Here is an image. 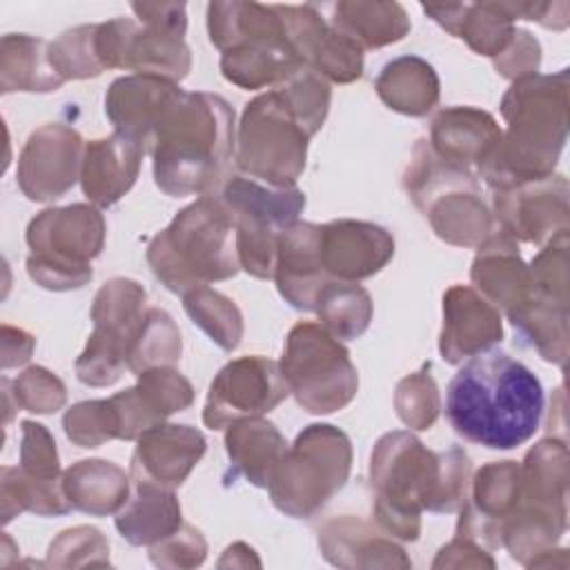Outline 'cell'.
I'll use <instances>...</instances> for the list:
<instances>
[{"mask_svg":"<svg viewBox=\"0 0 570 570\" xmlns=\"http://www.w3.org/2000/svg\"><path fill=\"white\" fill-rule=\"evenodd\" d=\"M205 552H207V546L200 532L191 525H180L174 534L154 543L149 550V557L154 563H158L163 557L171 554V559H167L165 566H176V561L178 566H198L205 559Z\"/></svg>","mask_w":570,"mask_h":570,"instance_id":"45","label":"cell"},{"mask_svg":"<svg viewBox=\"0 0 570 570\" xmlns=\"http://www.w3.org/2000/svg\"><path fill=\"white\" fill-rule=\"evenodd\" d=\"M207 450L203 432L191 425H156L138 436L129 476L134 483L178 488Z\"/></svg>","mask_w":570,"mask_h":570,"instance_id":"21","label":"cell"},{"mask_svg":"<svg viewBox=\"0 0 570 570\" xmlns=\"http://www.w3.org/2000/svg\"><path fill=\"white\" fill-rule=\"evenodd\" d=\"M142 156L145 149L120 134L89 140L80 169L85 196L98 207L118 203L136 183Z\"/></svg>","mask_w":570,"mask_h":570,"instance_id":"26","label":"cell"},{"mask_svg":"<svg viewBox=\"0 0 570 570\" xmlns=\"http://www.w3.org/2000/svg\"><path fill=\"white\" fill-rule=\"evenodd\" d=\"M503 336L499 309L472 287L454 285L443 296L439 350L448 363H461L490 350Z\"/></svg>","mask_w":570,"mask_h":570,"instance_id":"23","label":"cell"},{"mask_svg":"<svg viewBox=\"0 0 570 570\" xmlns=\"http://www.w3.org/2000/svg\"><path fill=\"white\" fill-rule=\"evenodd\" d=\"M183 31L116 18L96 24V56L102 69H134L147 76L183 80L189 73L191 56Z\"/></svg>","mask_w":570,"mask_h":570,"instance_id":"14","label":"cell"},{"mask_svg":"<svg viewBox=\"0 0 570 570\" xmlns=\"http://www.w3.org/2000/svg\"><path fill=\"white\" fill-rule=\"evenodd\" d=\"M185 312L218 347L234 350L243 336V316L232 298L205 287L183 294Z\"/></svg>","mask_w":570,"mask_h":570,"instance_id":"37","label":"cell"},{"mask_svg":"<svg viewBox=\"0 0 570 570\" xmlns=\"http://www.w3.org/2000/svg\"><path fill=\"white\" fill-rule=\"evenodd\" d=\"M131 9L145 24H160L178 31L187 29V13L183 2H134Z\"/></svg>","mask_w":570,"mask_h":570,"instance_id":"47","label":"cell"},{"mask_svg":"<svg viewBox=\"0 0 570 570\" xmlns=\"http://www.w3.org/2000/svg\"><path fill=\"white\" fill-rule=\"evenodd\" d=\"M499 140L501 129L494 118L474 107H448L432 120V154L465 171H472V167L481 171Z\"/></svg>","mask_w":570,"mask_h":570,"instance_id":"24","label":"cell"},{"mask_svg":"<svg viewBox=\"0 0 570 570\" xmlns=\"http://www.w3.org/2000/svg\"><path fill=\"white\" fill-rule=\"evenodd\" d=\"M278 365L289 394L312 414L336 412L356 396L358 374L350 352L321 323L294 325Z\"/></svg>","mask_w":570,"mask_h":570,"instance_id":"12","label":"cell"},{"mask_svg":"<svg viewBox=\"0 0 570 570\" xmlns=\"http://www.w3.org/2000/svg\"><path fill=\"white\" fill-rule=\"evenodd\" d=\"M134 485V497L116 514V528L134 546H154L180 528V503L169 488Z\"/></svg>","mask_w":570,"mask_h":570,"instance_id":"29","label":"cell"},{"mask_svg":"<svg viewBox=\"0 0 570 570\" xmlns=\"http://www.w3.org/2000/svg\"><path fill=\"white\" fill-rule=\"evenodd\" d=\"M49 60L62 80L100 76L105 69L96 56V24L67 29L49 45Z\"/></svg>","mask_w":570,"mask_h":570,"instance_id":"40","label":"cell"},{"mask_svg":"<svg viewBox=\"0 0 570 570\" xmlns=\"http://www.w3.org/2000/svg\"><path fill=\"white\" fill-rule=\"evenodd\" d=\"M232 479L245 476L256 488H267L274 470L287 452L283 434L258 416L234 421L225 434Z\"/></svg>","mask_w":570,"mask_h":570,"instance_id":"28","label":"cell"},{"mask_svg":"<svg viewBox=\"0 0 570 570\" xmlns=\"http://www.w3.org/2000/svg\"><path fill=\"white\" fill-rule=\"evenodd\" d=\"M22 445H20V468L36 479L56 481L60 476V461L56 441L45 430V425L33 421H22Z\"/></svg>","mask_w":570,"mask_h":570,"instance_id":"44","label":"cell"},{"mask_svg":"<svg viewBox=\"0 0 570 570\" xmlns=\"http://www.w3.org/2000/svg\"><path fill=\"white\" fill-rule=\"evenodd\" d=\"M318 546L325 559L334 566H338L345 554L356 552L358 557L354 566H410L403 557V548L372 532L367 523L354 517L327 521L323 530H318Z\"/></svg>","mask_w":570,"mask_h":570,"instance_id":"34","label":"cell"},{"mask_svg":"<svg viewBox=\"0 0 570 570\" xmlns=\"http://www.w3.org/2000/svg\"><path fill=\"white\" fill-rule=\"evenodd\" d=\"M85 145L76 129L51 122L36 129L18 158V185L29 200H56L80 178Z\"/></svg>","mask_w":570,"mask_h":570,"instance_id":"17","label":"cell"},{"mask_svg":"<svg viewBox=\"0 0 570 570\" xmlns=\"http://www.w3.org/2000/svg\"><path fill=\"white\" fill-rule=\"evenodd\" d=\"M370 479L376 521L399 539L414 541L421 510L454 512L465 503L470 459L461 448L436 454L410 432H390L372 450Z\"/></svg>","mask_w":570,"mask_h":570,"instance_id":"2","label":"cell"},{"mask_svg":"<svg viewBox=\"0 0 570 570\" xmlns=\"http://www.w3.org/2000/svg\"><path fill=\"white\" fill-rule=\"evenodd\" d=\"M445 31L463 38L476 53L497 58L505 51L514 36L512 2H483V4H423Z\"/></svg>","mask_w":570,"mask_h":570,"instance_id":"27","label":"cell"},{"mask_svg":"<svg viewBox=\"0 0 570 570\" xmlns=\"http://www.w3.org/2000/svg\"><path fill=\"white\" fill-rule=\"evenodd\" d=\"M381 100L405 116H425L439 100V78L425 60L403 56L387 62L376 80Z\"/></svg>","mask_w":570,"mask_h":570,"instance_id":"33","label":"cell"},{"mask_svg":"<svg viewBox=\"0 0 570 570\" xmlns=\"http://www.w3.org/2000/svg\"><path fill=\"white\" fill-rule=\"evenodd\" d=\"M405 187L443 240L479 247L494 232L472 171L436 158L428 140H419L414 147V163L407 167Z\"/></svg>","mask_w":570,"mask_h":570,"instance_id":"11","label":"cell"},{"mask_svg":"<svg viewBox=\"0 0 570 570\" xmlns=\"http://www.w3.org/2000/svg\"><path fill=\"white\" fill-rule=\"evenodd\" d=\"M568 73L514 80L501 100L508 122L481 176L492 189L552 176L568 131Z\"/></svg>","mask_w":570,"mask_h":570,"instance_id":"4","label":"cell"},{"mask_svg":"<svg viewBox=\"0 0 570 570\" xmlns=\"http://www.w3.org/2000/svg\"><path fill=\"white\" fill-rule=\"evenodd\" d=\"M33 350V336L16 330L11 325H2V367L20 365L31 356Z\"/></svg>","mask_w":570,"mask_h":570,"instance_id":"48","label":"cell"},{"mask_svg":"<svg viewBox=\"0 0 570 570\" xmlns=\"http://www.w3.org/2000/svg\"><path fill=\"white\" fill-rule=\"evenodd\" d=\"M330 9L332 27L363 51L399 42L410 31V18L399 2H336Z\"/></svg>","mask_w":570,"mask_h":570,"instance_id":"32","label":"cell"},{"mask_svg":"<svg viewBox=\"0 0 570 570\" xmlns=\"http://www.w3.org/2000/svg\"><path fill=\"white\" fill-rule=\"evenodd\" d=\"M517 240L503 229L492 232L472 263V283L497 309L512 314L532 294L530 267L517 252Z\"/></svg>","mask_w":570,"mask_h":570,"instance_id":"25","label":"cell"},{"mask_svg":"<svg viewBox=\"0 0 570 570\" xmlns=\"http://www.w3.org/2000/svg\"><path fill=\"white\" fill-rule=\"evenodd\" d=\"M136 376V394L156 425H160L169 414L189 407L194 401L191 383L169 365L149 367Z\"/></svg>","mask_w":570,"mask_h":570,"instance_id":"39","label":"cell"},{"mask_svg":"<svg viewBox=\"0 0 570 570\" xmlns=\"http://www.w3.org/2000/svg\"><path fill=\"white\" fill-rule=\"evenodd\" d=\"M62 490L71 508L94 517L118 512L129 499V479L111 461H78L62 474Z\"/></svg>","mask_w":570,"mask_h":570,"instance_id":"30","label":"cell"},{"mask_svg":"<svg viewBox=\"0 0 570 570\" xmlns=\"http://www.w3.org/2000/svg\"><path fill=\"white\" fill-rule=\"evenodd\" d=\"M314 134L281 85L256 96L247 102L236 134L234 151L240 174L272 187H296L305 169L307 140Z\"/></svg>","mask_w":570,"mask_h":570,"instance_id":"7","label":"cell"},{"mask_svg":"<svg viewBox=\"0 0 570 570\" xmlns=\"http://www.w3.org/2000/svg\"><path fill=\"white\" fill-rule=\"evenodd\" d=\"M499 229L514 240L541 243L568 229V183L546 176L494 189Z\"/></svg>","mask_w":570,"mask_h":570,"instance_id":"18","label":"cell"},{"mask_svg":"<svg viewBox=\"0 0 570 570\" xmlns=\"http://www.w3.org/2000/svg\"><path fill=\"white\" fill-rule=\"evenodd\" d=\"M65 434L80 448H98L118 439V419L109 399L82 401L67 410L62 419Z\"/></svg>","mask_w":570,"mask_h":570,"instance_id":"41","label":"cell"},{"mask_svg":"<svg viewBox=\"0 0 570 570\" xmlns=\"http://www.w3.org/2000/svg\"><path fill=\"white\" fill-rule=\"evenodd\" d=\"M285 36L303 65L332 82H352L363 73V49L325 22L316 4H274Z\"/></svg>","mask_w":570,"mask_h":570,"instance_id":"16","label":"cell"},{"mask_svg":"<svg viewBox=\"0 0 570 570\" xmlns=\"http://www.w3.org/2000/svg\"><path fill=\"white\" fill-rule=\"evenodd\" d=\"M207 31L212 45L223 51V76L243 89L283 85L305 69L274 4L212 2Z\"/></svg>","mask_w":570,"mask_h":570,"instance_id":"6","label":"cell"},{"mask_svg":"<svg viewBox=\"0 0 570 570\" xmlns=\"http://www.w3.org/2000/svg\"><path fill=\"white\" fill-rule=\"evenodd\" d=\"M321 325L338 341L358 338L372 321V298L356 283L332 281L318 296L316 309Z\"/></svg>","mask_w":570,"mask_h":570,"instance_id":"36","label":"cell"},{"mask_svg":"<svg viewBox=\"0 0 570 570\" xmlns=\"http://www.w3.org/2000/svg\"><path fill=\"white\" fill-rule=\"evenodd\" d=\"M154 276L174 294L205 287L238 274L236 232L214 194L180 209L147 247Z\"/></svg>","mask_w":570,"mask_h":570,"instance_id":"5","label":"cell"},{"mask_svg":"<svg viewBox=\"0 0 570 570\" xmlns=\"http://www.w3.org/2000/svg\"><path fill=\"white\" fill-rule=\"evenodd\" d=\"M318 236L321 225L296 220L278 236L276 243V287L292 307L303 312H314L321 292L332 283L321 263Z\"/></svg>","mask_w":570,"mask_h":570,"instance_id":"22","label":"cell"},{"mask_svg":"<svg viewBox=\"0 0 570 570\" xmlns=\"http://www.w3.org/2000/svg\"><path fill=\"white\" fill-rule=\"evenodd\" d=\"M105 243V218L91 205L40 212L27 227L29 276L45 289H78L91 281V258Z\"/></svg>","mask_w":570,"mask_h":570,"instance_id":"8","label":"cell"},{"mask_svg":"<svg viewBox=\"0 0 570 570\" xmlns=\"http://www.w3.org/2000/svg\"><path fill=\"white\" fill-rule=\"evenodd\" d=\"M212 194L234 223L240 267L256 278H272L278 236L296 223L305 194L298 187H272L245 174L225 176Z\"/></svg>","mask_w":570,"mask_h":570,"instance_id":"9","label":"cell"},{"mask_svg":"<svg viewBox=\"0 0 570 570\" xmlns=\"http://www.w3.org/2000/svg\"><path fill=\"white\" fill-rule=\"evenodd\" d=\"M145 298V289L129 278H111L98 289L91 307L94 332L76 361L78 381L102 387L120 379L147 312Z\"/></svg>","mask_w":570,"mask_h":570,"instance_id":"13","label":"cell"},{"mask_svg":"<svg viewBox=\"0 0 570 570\" xmlns=\"http://www.w3.org/2000/svg\"><path fill=\"white\" fill-rule=\"evenodd\" d=\"M180 332L171 316L158 307H151L145 312L142 325L134 338L127 367L134 374H140L149 367L171 365L180 358Z\"/></svg>","mask_w":570,"mask_h":570,"instance_id":"38","label":"cell"},{"mask_svg":"<svg viewBox=\"0 0 570 570\" xmlns=\"http://www.w3.org/2000/svg\"><path fill=\"white\" fill-rule=\"evenodd\" d=\"M16 410L22 407L36 414H49L65 405V385L62 381L45 367H29L13 381Z\"/></svg>","mask_w":570,"mask_h":570,"instance_id":"43","label":"cell"},{"mask_svg":"<svg viewBox=\"0 0 570 570\" xmlns=\"http://www.w3.org/2000/svg\"><path fill=\"white\" fill-rule=\"evenodd\" d=\"M65 80L49 60V45L27 33H9L0 45V91H56Z\"/></svg>","mask_w":570,"mask_h":570,"instance_id":"31","label":"cell"},{"mask_svg":"<svg viewBox=\"0 0 570 570\" xmlns=\"http://www.w3.org/2000/svg\"><path fill=\"white\" fill-rule=\"evenodd\" d=\"M0 499H2V521L9 523L16 514L29 510L40 517L65 514L71 510L62 479L42 481L29 476L22 468H2L0 472Z\"/></svg>","mask_w":570,"mask_h":570,"instance_id":"35","label":"cell"},{"mask_svg":"<svg viewBox=\"0 0 570 570\" xmlns=\"http://www.w3.org/2000/svg\"><path fill=\"white\" fill-rule=\"evenodd\" d=\"M287 394L289 387L276 361L256 354L240 356L229 361L212 381L203 407V423L212 430H223L234 421L274 410Z\"/></svg>","mask_w":570,"mask_h":570,"instance_id":"15","label":"cell"},{"mask_svg":"<svg viewBox=\"0 0 570 570\" xmlns=\"http://www.w3.org/2000/svg\"><path fill=\"white\" fill-rule=\"evenodd\" d=\"M234 149L229 102L216 94L183 91L149 145L154 180L167 196H207L223 183Z\"/></svg>","mask_w":570,"mask_h":570,"instance_id":"3","label":"cell"},{"mask_svg":"<svg viewBox=\"0 0 570 570\" xmlns=\"http://www.w3.org/2000/svg\"><path fill=\"white\" fill-rule=\"evenodd\" d=\"M318 252L330 281L356 283L385 267L394 256V240L374 223L334 220L321 225Z\"/></svg>","mask_w":570,"mask_h":570,"instance_id":"19","label":"cell"},{"mask_svg":"<svg viewBox=\"0 0 570 570\" xmlns=\"http://www.w3.org/2000/svg\"><path fill=\"white\" fill-rule=\"evenodd\" d=\"M539 53H541L539 42L528 31L517 29L510 45L505 47V51L494 58V67L499 69L501 76L514 78V80L534 76L539 69V60H541Z\"/></svg>","mask_w":570,"mask_h":570,"instance_id":"46","label":"cell"},{"mask_svg":"<svg viewBox=\"0 0 570 570\" xmlns=\"http://www.w3.org/2000/svg\"><path fill=\"white\" fill-rule=\"evenodd\" d=\"M183 89L167 78L134 73L111 82L105 96V114L116 134L131 138L149 151L154 131Z\"/></svg>","mask_w":570,"mask_h":570,"instance_id":"20","label":"cell"},{"mask_svg":"<svg viewBox=\"0 0 570 570\" xmlns=\"http://www.w3.org/2000/svg\"><path fill=\"white\" fill-rule=\"evenodd\" d=\"M541 414V381L523 363L492 347L465 358L445 392L452 430L490 450H512L530 441Z\"/></svg>","mask_w":570,"mask_h":570,"instance_id":"1","label":"cell"},{"mask_svg":"<svg viewBox=\"0 0 570 570\" xmlns=\"http://www.w3.org/2000/svg\"><path fill=\"white\" fill-rule=\"evenodd\" d=\"M352 445L334 425L305 428L287 448L269 481L274 505L294 517L309 519L336 494L350 474Z\"/></svg>","mask_w":570,"mask_h":570,"instance_id":"10","label":"cell"},{"mask_svg":"<svg viewBox=\"0 0 570 570\" xmlns=\"http://www.w3.org/2000/svg\"><path fill=\"white\" fill-rule=\"evenodd\" d=\"M399 419L416 430H428L439 414V392L430 372L421 370L396 385L394 396Z\"/></svg>","mask_w":570,"mask_h":570,"instance_id":"42","label":"cell"}]
</instances>
